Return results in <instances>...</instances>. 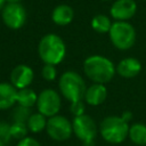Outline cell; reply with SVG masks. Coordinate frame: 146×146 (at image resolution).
Returning a JSON list of instances; mask_svg holds the SVG:
<instances>
[{
    "mask_svg": "<svg viewBox=\"0 0 146 146\" xmlns=\"http://www.w3.org/2000/svg\"><path fill=\"white\" fill-rule=\"evenodd\" d=\"M112 24L113 23L111 22L110 17L103 14H98L91 19V27L97 33H108Z\"/></svg>",
    "mask_w": 146,
    "mask_h": 146,
    "instance_id": "cell-19",
    "label": "cell"
},
{
    "mask_svg": "<svg viewBox=\"0 0 146 146\" xmlns=\"http://www.w3.org/2000/svg\"><path fill=\"white\" fill-rule=\"evenodd\" d=\"M70 111L72 113L73 116H80L86 114L84 113V102L83 100H79V102H74V103H70Z\"/></svg>",
    "mask_w": 146,
    "mask_h": 146,
    "instance_id": "cell-24",
    "label": "cell"
},
{
    "mask_svg": "<svg viewBox=\"0 0 146 146\" xmlns=\"http://www.w3.org/2000/svg\"><path fill=\"white\" fill-rule=\"evenodd\" d=\"M103 1H110V0H103Z\"/></svg>",
    "mask_w": 146,
    "mask_h": 146,
    "instance_id": "cell-29",
    "label": "cell"
},
{
    "mask_svg": "<svg viewBox=\"0 0 146 146\" xmlns=\"http://www.w3.org/2000/svg\"><path fill=\"white\" fill-rule=\"evenodd\" d=\"M116 74L124 79H131L137 76L141 71V63L135 57H125L121 59L115 66Z\"/></svg>",
    "mask_w": 146,
    "mask_h": 146,
    "instance_id": "cell-12",
    "label": "cell"
},
{
    "mask_svg": "<svg viewBox=\"0 0 146 146\" xmlns=\"http://www.w3.org/2000/svg\"><path fill=\"white\" fill-rule=\"evenodd\" d=\"M27 132H29V128H27L26 123H23V122H13V123H10V133H11L13 138L19 140V139L26 137Z\"/></svg>",
    "mask_w": 146,
    "mask_h": 146,
    "instance_id": "cell-21",
    "label": "cell"
},
{
    "mask_svg": "<svg viewBox=\"0 0 146 146\" xmlns=\"http://www.w3.org/2000/svg\"><path fill=\"white\" fill-rule=\"evenodd\" d=\"M128 138L137 146L146 145V124L136 122L130 124Z\"/></svg>",
    "mask_w": 146,
    "mask_h": 146,
    "instance_id": "cell-16",
    "label": "cell"
},
{
    "mask_svg": "<svg viewBox=\"0 0 146 146\" xmlns=\"http://www.w3.org/2000/svg\"><path fill=\"white\" fill-rule=\"evenodd\" d=\"M17 89L10 82H0V111L13 108L16 104Z\"/></svg>",
    "mask_w": 146,
    "mask_h": 146,
    "instance_id": "cell-14",
    "label": "cell"
},
{
    "mask_svg": "<svg viewBox=\"0 0 146 146\" xmlns=\"http://www.w3.org/2000/svg\"><path fill=\"white\" fill-rule=\"evenodd\" d=\"M83 72L94 83L106 84L114 78L116 68L110 58L102 55H91L83 62Z\"/></svg>",
    "mask_w": 146,
    "mask_h": 146,
    "instance_id": "cell-1",
    "label": "cell"
},
{
    "mask_svg": "<svg viewBox=\"0 0 146 146\" xmlns=\"http://www.w3.org/2000/svg\"><path fill=\"white\" fill-rule=\"evenodd\" d=\"M47 120H48V117H46L44 115H42L39 112L32 113L31 116H30V119L26 122V125L29 128V131L32 132V133H39V132L46 130Z\"/></svg>",
    "mask_w": 146,
    "mask_h": 146,
    "instance_id": "cell-18",
    "label": "cell"
},
{
    "mask_svg": "<svg viewBox=\"0 0 146 146\" xmlns=\"http://www.w3.org/2000/svg\"><path fill=\"white\" fill-rule=\"evenodd\" d=\"M58 88L60 95L70 103L83 100L87 90L83 78L75 71L64 72L58 80Z\"/></svg>",
    "mask_w": 146,
    "mask_h": 146,
    "instance_id": "cell-3",
    "label": "cell"
},
{
    "mask_svg": "<svg viewBox=\"0 0 146 146\" xmlns=\"http://www.w3.org/2000/svg\"><path fill=\"white\" fill-rule=\"evenodd\" d=\"M33 79H34V72H33L32 67L26 64H18L10 72V76H9L10 81L9 82L17 90H19V89L29 88V86L32 83Z\"/></svg>",
    "mask_w": 146,
    "mask_h": 146,
    "instance_id": "cell-10",
    "label": "cell"
},
{
    "mask_svg": "<svg viewBox=\"0 0 146 146\" xmlns=\"http://www.w3.org/2000/svg\"><path fill=\"white\" fill-rule=\"evenodd\" d=\"M26 9L21 2L5 3L1 10L3 24L10 30H19L26 22Z\"/></svg>",
    "mask_w": 146,
    "mask_h": 146,
    "instance_id": "cell-9",
    "label": "cell"
},
{
    "mask_svg": "<svg viewBox=\"0 0 146 146\" xmlns=\"http://www.w3.org/2000/svg\"><path fill=\"white\" fill-rule=\"evenodd\" d=\"M3 6H5V0H0V11L2 10Z\"/></svg>",
    "mask_w": 146,
    "mask_h": 146,
    "instance_id": "cell-28",
    "label": "cell"
},
{
    "mask_svg": "<svg viewBox=\"0 0 146 146\" xmlns=\"http://www.w3.org/2000/svg\"><path fill=\"white\" fill-rule=\"evenodd\" d=\"M41 75L46 81H54L57 78V68L55 65L44 64L41 68Z\"/></svg>",
    "mask_w": 146,
    "mask_h": 146,
    "instance_id": "cell-23",
    "label": "cell"
},
{
    "mask_svg": "<svg viewBox=\"0 0 146 146\" xmlns=\"http://www.w3.org/2000/svg\"><path fill=\"white\" fill-rule=\"evenodd\" d=\"M74 18V10L68 5H58L51 13V19L56 25L65 26L68 25Z\"/></svg>",
    "mask_w": 146,
    "mask_h": 146,
    "instance_id": "cell-15",
    "label": "cell"
},
{
    "mask_svg": "<svg viewBox=\"0 0 146 146\" xmlns=\"http://www.w3.org/2000/svg\"><path fill=\"white\" fill-rule=\"evenodd\" d=\"M38 100V94L31 89V88H24L17 90V96H16V104L24 106V107H33L36 105Z\"/></svg>",
    "mask_w": 146,
    "mask_h": 146,
    "instance_id": "cell-17",
    "label": "cell"
},
{
    "mask_svg": "<svg viewBox=\"0 0 146 146\" xmlns=\"http://www.w3.org/2000/svg\"><path fill=\"white\" fill-rule=\"evenodd\" d=\"M16 146H41V144H40L39 140H36L35 138L26 136V137L19 139Z\"/></svg>",
    "mask_w": 146,
    "mask_h": 146,
    "instance_id": "cell-25",
    "label": "cell"
},
{
    "mask_svg": "<svg viewBox=\"0 0 146 146\" xmlns=\"http://www.w3.org/2000/svg\"><path fill=\"white\" fill-rule=\"evenodd\" d=\"M106 97H107L106 86L102 83H92L91 86L87 87L83 100L90 106H98L106 100Z\"/></svg>",
    "mask_w": 146,
    "mask_h": 146,
    "instance_id": "cell-13",
    "label": "cell"
},
{
    "mask_svg": "<svg viewBox=\"0 0 146 146\" xmlns=\"http://www.w3.org/2000/svg\"><path fill=\"white\" fill-rule=\"evenodd\" d=\"M120 116H121L125 122H128V123H129V122L131 121V119H132V116H133V115H132V113H131L130 111H124Z\"/></svg>",
    "mask_w": 146,
    "mask_h": 146,
    "instance_id": "cell-26",
    "label": "cell"
},
{
    "mask_svg": "<svg viewBox=\"0 0 146 146\" xmlns=\"http://www.w3.org/2000/svg\"><path fill=\"white\" fill-rule=\"evenodd\" d=\"M112 44L119 50H128L136 42V30L129 22L115 21L108 32Z\"/></svg>",
    "mask_w": 146,
    "mask_h": 146,
    "instance_id": "cell-5",
    "label": "cell"
},
{
    "mask_svg": "<svg viewBox=\"0 0 146 146\" xmlns=\"http://www.w3.org/2000/svg\"><path fill=\"white\" fill-rule=\"evenodd\" d=\"M136 11L137 3L135 0H115L110 8L111 17L121 22H128L135 16Z\"/></svg>",
    "mask_w": 146,
    "mask_h": 146,
    "instance_id": "cell-11",
    "label": "cell"
},
{
    "mask_svg": "<svg viewBox=\"0 0 146 146\" xmlns=\"http://www.w3.org/2000/svg\"><path fill=\"white\" fill-rule=\"evenodd\" d=\"M130 124L121 116L108 115L103 119L99 124V133L102 138L110 144H121L128 138Z\"/></svg>",
    "mask_w": 146,
    "mask_h": 146,
    "instance_id": "cell-4",
    "label": "cell"
},
{
    "mask_svg": "<svg viewBox=\"0 0 146 146\" xmlns=\"http://www.w3.org/2000/svg\"><path fill=\"white\" fill-rule=\"evenodd\" d=\"M31 114H32L31 108L24 107V106H21V105H16L11 110V120H13V122L26 123L27 120L30 119Z\"/></svg>",
    "mask_w": 146,
    "mask_h": 146,
    "instance_id": "cell-20",
    "label": "cell"
},
{
    "mask_svg": "<svg viewBox=\"0 0 146 146\" xmlns=\"http://www.w3.org/2000/svg\"><path fill=\"white\" fill-rule=\"evenodd\" d=\"M38 55L44 64L56 66L60 64L66 56L65 42L59 35L55 33H48L39 41Z\"/></svg>",
    "mask_w": 146,
    "mask_h": 146,
    "instance_id": "cell-2",
    "label": "cell"
},
{
    "mask_svg": "<svg viewBox=\"0 0 146 146\" xmlns=\"http://www.w3.org/2000/svg\"><path fill=\"white\" fill-rule=\"evenodd\" d=\"M36 110L39 113L44 115L46 117L54 116L58 114L62 106V97L58 91L51 88L43 89L38 95L36 100Z\"/></svg>",
    "mask_w": 146,
    "mask_h": 146,
    "instance_id": "cell-8",
    "label": "cell"
},
{
    "mask_svg": "<svg viewBox=\"0 0 146 146\" xmlns=\"http://www.w3.org/2000/svg\"><path fill=\"white\" fill-rule=\"evenodd\" d=\"M11 138L10 124L8 122L0 121V146H8Z\"/></svg>",
    "mask_w": 146,
    "mask_h": 146,
    "instance_id": "cell-22",
    "label": "cell"
},
{
    "mask_svg": "<svg viewBox=\"0 0 146 146\" xmlns=\"http://www.w3.org/2000/svg\"><path fill=\"white\" fill-rule=\"evenodd\" d=\"M6 3H9V2H21V0H5Z\"/></svg>",
    "mask_w": 146,
    "mask_h": 146,
    "instance_id": "cell-27",
    "label": "cell"
},
{
    "mask_svg": "<svg viewBox=\"0 0 146 146\" xmlns=\"http://www.w3.org/2000/svg\"><path fill=\"white\" fill-rule=\"evenodd\" d=\"M72 127L73 133L82 141L83 146H95L98 127L90 115L83 114L80 116H74L72 121Z\"/></svg>",
    "mask_w": 146,
    "mask_h": 146,
    "instance_id": "cell-6",
    "label": "cell"
},
{
    "mask_svg": "<svg viewBox=\"0 0 146 146\" xmlns=\"http://www.w3.org/2000/svg\"><path fill=\"white\" fill-rule=\"evenodd\" d=\"M46 132L51 139L56 141L67 140L73 135L72 122L66 116L56 114L54 116L48 117Z\"/></svg>",
    "mask_w": 146,
    "mask_h": 146,
    "instance_id": "cell-7",
    "label": "cell"
}]
</instances>
